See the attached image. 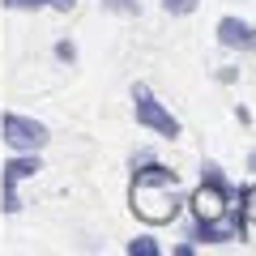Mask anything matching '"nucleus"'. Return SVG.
Wrapping results in <instances>:
<instances>
[{
    "mask_svg": "<svg viewBox=\"0 0 256 256\" xmlns=\"http://www.w3.org/2000/svg\"><path fill=\"white\" fill-rule=\"evenodd\" d=\"M230 192H235L230 184H205V180H201V188L188 196V205H184V210H188L192 218H218V214L226 210Z\"/></svg>",
    "mask_w": 256,
    "mask_h": 256,
    "instance_id": "20e7f679",
    "label": "nucleus"
},
{
    "mask_svg": "<svg viewBox=\"0 0 256 256\" xmlns=\"http://www.w3.org/2000/svg\"><path fill=\"white\" fill-rule=\"evenodd\" d=\"M248 166H252V171H256V150H252V154H248Z\"/></svg>",
    "mask_w": 256,
    "mask_h": 256,
    "instance_id": "dca6fc26",
    "label": "nucleus"
},
{
    "mask_svg": "<svg viewBox=\"0 0 256 256\" xmlns=\"http://www.w3.org/2000/svg\"><path fill=\"white\" fill-rule=\"evenodd\" d=\"M43 171L38 162V150H22V154H9V162L0 166V184H22V180H34Z\"/></svg>",
    "mask_w": 256,
    "mask_h": 256,
    "instance_id": "423d86ee",
    "label": "nucleus"
},
{
    "mask_svg": "<svg viewBox=\"0 0 256 256\" xmlns=\"http://www.w3.org/2000/svg\"><path fill=\"white\" fill-rule=\"evenodd\" d=\"M4 9H13V0H4Z\"/></svg>",
    "mask_w": 256,
    "mask_h": 256,
    "instance_id": "f3484780",
    "label": "nucleus"
},
{
    "mask_svg": "<svg viewBox=\"0 0 256 256\" xmlns=\"http://www.w3.org/2000/svg\"><path fill=\"white\" fill-rule=\"evenodd\" d=\"M73 4H77V0H52V9H56V13H68Z\"/></svg>",
    "mask_w": 256,
    "mask_h": 256,
    "instance_id": "2eb2a0df",
    "label": "nucleus"
},
{
    "mask_svg": "<svg viewBox=\"0 0 256 256\" xmlns=\"http://www.w3.org/2000/svg\"><path fill=\"white\" fill-rule=\"evenodd\" d=\"M132 120H137L141 128H150L154 137H162V141H180V132H184V124L171 116L166 102L154 98L150 86H132Z\"/></svg>",
    "mask_w": 256,
    "mask_h": 256,
    "instance_id": "f03ea898",
    "label": "nucleus"
},
{
    "mask_svg": "<svg viewBox=\"0 0 256 256\" xmlns=\"http://www.w3.org/2000/svg\"><path fill=\"white\" fill-rule=\"evenodd\" d=\"M214 34H218V43L226 47V52H256V26L244 18H235V13H226V18H218V26H214Z\"/></svg>",
    "mask_w": 256,
    "mask_h": 256,
    "instance_id": "39448f33",
    "label": "nucleus"
},
{
    "mask_svg": "<svg viewBox=\"0 0 256 256\" xmlns=\"http://www.w3.org/2000/svg\"><path fill=\"white\" fill-rule=\"evenodd\" d=\"M196 4H201V0H162V9H166V13H175V18H188Z\"/></svg>",
    "mask_w": 256,
    "mask_h": 256,
    "instance_id": "9d476101",
    "label": "nucleus"
},
{
    "mask_svg": "<svg viewBox=\"0 0 256 256\" xmlns=\"http://www.w3.org/2000/svg\"><path fill=\"white\" fill-rule=\"evenodd\" d=\"M0 192H4V214H18V210H22V196H18V184H0Z\"/></svg>",
    "mask_w": 256,
    "mask_h": 256,
    "instance_id": "9b49d317",
    "label": "nucleus"
},
{
    "mask_svg": "<svg viewBox=\"0 0 256 256\" xmlns=\"http://www.w3.org/2000/svg\"><path fill=\"white\" fill-rule=\"evenodd\" d=\"M188 205V196L180 192V184H146L132 180V214L150 226H162V222H175L180 210Z\"/></svg>",
    "mask_w": 256,
    "mask_h": 256,
    "instance_id": "f257e3e1",
    "label": "nucleus"
},
{
    "mask_svg": "<svg viewBox=\"0 0 256 256\" xmlns=\"http://www.w3.org/2000/svg\"><path fill=\"white\" fill-rule=\"evenodd\" d=\"M102 9H111V13H128V18H137V13H141V4H137V0H102Z\"/></svg>",
    "mask_w": 256,
    "mask_h": 256,
    "instance_id": "1a4fd4ad",
    "label": "nucleus"
},
{
    "mask_svg": "<svg viewBox=\"0 0 256 256\" xmlns=\"http://www.w3.org/2000/svg\"><path fill=\"white\" fill-rule=\"evenodd\" d=\"M239 196H244V214H248V226H256V184L239 188Z\"/></svg>",
    "mask_w": 256,
    "mask_h": 256,
    "instance_id": "6e6552de",
    "label": "nucleus"
},
{
    "mask_svg": "<svg viewBox=\"0 0 256 256\" xmlns=\"http://www.w3.org/2000/svg\"><path fill=\"white\" fill-rule=\"evenodd\" d=\"M13 9H22V13H38V9H52V0H13Z\"/></svg>",
    "mask_w": 256,
    "mask_h": 256,
    "instance_id": "4468645a",
    "label": "nucleus"
},
{
    "mask_svg": "<svg viewBox=\"0 0 256 256\" xmlns=\"http://www.w3.org/2000/svg\"><path fill=\"white\" fill-rule=\"evenodd\" d=\"M52 52H56V60H60V64H73L77 60V43H68V38H60Z\"/></svg>",
    "mask_w": 256,
    "mask_h": 256,
    "instance_id": "f8f14e48",
    "label": "nucleus"
},
{
    "mask_svg": "<svg viewBox=\"0 0 256 256\" xmlns=\"http://www.w3.org/2000/svg\"><path fill=\"white\" fill-rule=\"evenodd\" d=\"M128 256H162V244H158L154 235H137V239H128L124 244Z\"/></svg>",
    "mask_w": 256,
    "mask_h": 256,
    "instance_id": "0eeeda50",
    "label": "nucleus"
},
{
    "mask_svg": "<svg viewBox=\"0 0 256 256\" xmlns=\"http://www.w3.org/2000/svg\"><path fill=\"white\" fill-rule=\"evenodd\" d=\"M201 180H205V184H226V175H222L218 162H205V166H201Z\"/></svg>",
    "mask_w": 256,
    "mask_h": 256,
    "instance_id": "ddd939ff",
    "label": "nucleus"
},
{
    "mask_svg": "<svg viewBox=\"0 0 256 256\" xmlns=\"http://www.w3.org/2000/svg\"><path fill=\"white\" fill-rule=\"evenodd\" d=\"M0 141H4L13 154H22V150H43L47 141H52V132H47V124L34 120V116L4 111V116H0Z\"/></svg>",
    "mask_w": 256,
    "mask_h": 256,
    "instance_id": "7ed1b4c3",
    "label": "nucleus"
}]
</instances>
